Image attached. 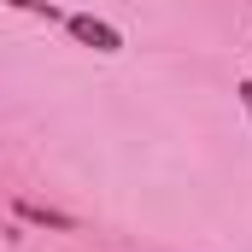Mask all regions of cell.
I'll use <instances>...</instances> for the list:
<instances>
[{"label":"cell","instance_id":"6da1fadb","mask_svg":"<svg viewBox=\"0 0 252 252\" xmlns=\"http://www.w3.org/2000/svg\"><path fill=\"white\" fill-rule=\"evenodd\" d=\"M64 30L82 41V47H94V53H118L124 47V35L112 30V24H100V18H88V12H64Z\"/></svg>","mask_w":252,"mask_h":252},{"label":"cell","instance_id":"7a4b0ae2","mask_svg":"<svg viewBox=\"0 0 252 252\" xmlns=\"http://www.w3.org/2000/svg\"><path fill=\"white\" fill-rule=\"evenodd\" d=\"M18 217H30V223H47V229H70V217H64V211H47V205H30V199L18 205Z\"/></svg>","mask_w":252,"mask_h":252},{"label":"cell","instance_id":"3957f363","mask_svg":"<svg viewBox=\"0 0 252 252\" xmlns=\"http://www.w3.org/2000/svg\"><path fill=\"white\" fill-rule=\"evenodd\" d=\"M0 6H12V12H30V18H47V24H53V18H64L53 0H0Z\"/></svg>","mask_w":252,"mask_h":252},{"label":"cell","instance_id":"277c9868","mask_svg":"<svg viewBox=\"0 0 252 252\" xmlns=\"http://www.w3.org/2000/svg\"><path fill=\"white\" fill-rule=\"evenodd\" d=\"M235 94H241V106H247V118H252V76L241 82V88H235Z\"/></svg>","mask_w":252,"mask_h":252}]
</instances>
